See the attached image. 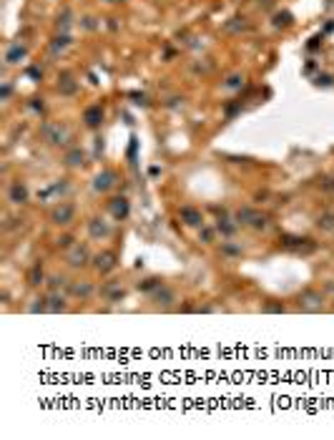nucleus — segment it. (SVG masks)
Returning a JSON list of instances; mask_svg holds the SVG:
<instances>
[{
  "label": "nucleus",
  "mask_w": 334,
  "mask_h": 440,
  "mask_svg": "<svg viewBox=\"0 0 334 440\" xmlns=\"http://www.w3.org/2000/svg\"><path fill=\"white\" fill-rule=\"evenodd\" d=\"M267 222H269V216L261 214V211H256V209H251V206H242V209L236 211V224H244V227L264 229Z\"/></svg>",
  "instance_id": "f257e3e1"
},
{
  "label": "nucleus",
  "mask_w": 334,
  "mask_h": 440,
  "mask_svg": "<svg viewBox=\"0 0 334 440\" xmlns=\"http://www.w3.org/2000/svg\"><path fill=\"white\" fill-rule=\"evenodd\" d=\"M43 136H45V141L53 144V146H61V144H65V141L70 139L68 128L61 126V123H45V126H43Z\"/></svg>",
  "instance_id": "f03ea898"
},
{
  "label": "nucleus",
  "mask_w": 334,
  "mask_h": 440,
  "mask_svg": "<svg viewBox=\"0 0 334 440\" xmlns=\"http://www.w3.org/2000/svg\"><path fill=\"white\" fill-rule=\"evenodd\" d=\"M322 294L314 292V290H306V292H302V297H299V307H302L304 312H319L322 310Z\"/></svg>",
  "instance_id": "7ed1b4c3"
},
{
  "label": "nucleus",
  "mask_w": 334,
  "mask_h": 440,
  "mask_svg": "<svg viewBox=\"0 0 334 440\" xmlns=\"http://www.w3.org/2000/svg\"><path fill=\"white\" fill-rule=\"evenodd\" d=\"M73 216H76V209H73V204H68V202H61V204L51 211V219L56 224H70Z\"/></svg>",
  "instance_id": "20e7f679"
},
{
  "label": "nucleus",
  "mask_w": 334,
  "mask_h": 440,
  "mask_svg": "<svg viewBox=\"0 0 334 440\" xmlns=\"http://www.w3.org/2000/svg\"><path fill=\"white\" fill-rule=\"evenodd\" d=\"M65 262L70 264V267H83V264L88 262V247H86V244H76V247H70V252H68Z\"/></svg>",
  "instance_id": "39448f33"
},
{
  "label": "nucleus",
  "mask_w": 334,
  "mask_h": 440,
  "mask_svg": "<svg viewBox=\"0 0 334 440\" xmlns=\"http://www.w3.org/2000/svg\"><path fill=\"white\" fill-rule=\"evenodd\" d=\"M93 267L101 272V274H106V272H111L113 267H116V254L113 252H101V254H96V259H93Z\"/></svg>",
  "instance_id": "423d86ee"
},
{
  "label": "nucleus",
  "mask_w": 334,
  "mask_h": 440,
  "mask_svg": "<svg viewBox=\"0 0 334 440\" xmlns=\"http://www.w3.org/2000/svg\"><path fill=\"white\" fill-rule=\"evenodd\" d=\"M88 234H91L93 239H106V236L111 234V227H108V222L93 216L91 222H88Z\"/></svg>",
  "instance_id": "0eeeda50"
},
{
  "label": "nucleus",
  "mask_w": 334,
  "mask_h": 440,
  "mask_svg": "<svg viewBox=\"0 0 334 440\" xmlns=\"http://www.w3.org/2000/svg\"><path fill=\"white\" fill-rule=\"evenodd\" d=\"M113 184H116V174H113V171H101V174L93 179V189H96V191H101V194H103V191H108Z\"/></svg>",
  "instance_id": "6e6552de"
},
{
  "label": "nucleus",
  "mask_w": 334,
  "mask_h": 440,
  "mask_svg": "<svg viewBox=\"0 0 334 440\" xmlns=\"http://www.w3.org/2000/svg\"><path fill=\"white\" fill-rule=\"evenodd\" d=\"M111 214H113V219H126L128 216V199L126 196H116V199H111Z\"/></svg>",
  "instance_id": "1a4fd4ad"
},
{
  "label": "nucleus",
  "mask_w": 334,
  "mask_h": 440,
  "mask_svg": "<svg viewBox=\"0 0 334 440\" xmlns=\"http://www.w3.org/2000/svg\"><path fill=\"white\" fill-rule=\"evenodd\" d=\"M10 202L13 204H26L28 202V189H26V184H20V181H15L13 186H10Z\"/></svg>",
  "instance_id": "9d476101"
},
{
  "label": "nucleus",
  "mask_w": 334,
  "mask_h": 440,
  "mask_svg": "<svg viewBox=\"0 0 334 440\" xmlns=\"http://www.w3.org/2000/svg\"><path fill=\"white\" fill-rule=\"evenodd\" d=\"M181 219H183V224H188V227H199L201 224V211L194 209V206H183Z\"/></svg>",
  "instance_id": "9b49d317"
},
{
  "label": "nucleus",
  "mask_w": 334,
  "mask_h": 440,
  "mask_svg": "<svg viewBox=\"0 0 334 440\" xmlns=\"http://www.w3.org/2000/svg\"><path fill=\"white\" fill-rule=\"evenodd\" d=\"M83 121H86V126H98L101 121H103V111H101V106H91L86 114H83Z\"/></svg>",
  "instance_id": "f8f14e48"
},
{
  "label": "nucleus",
  "mask_w": 334,
  "mask_h": 440,
  "mask_svg": "<svg viewBox=\"0 0 334 440\" xmlns=\"http://www.w3.org/2000/svg\"><path fill=\"white\" fill-rule=\"evenodd\" d=\"M65 164H68V166H83V164H86V153H83L81 148H73V151H68Z\"/></svg>",
  "instance_id": "ddd939ff"
},
{
  "label": "nucleus",
  "mask_w": 334,
  "mask_h": 440,
  "mask_svg": "<svg viewBox=\"0 0 334 440\" xmlns=\"http://www.w3.org/2000/svg\"><path fill=\"white\" fill-rule=\"evenodd\" d=\"M45 302H48V312H63L65 310V299L61 294H51Z\"/></svg>",
  "instance_id": "4468645a"
},
{
  "label": "nucleus",
  "mask_w": 334,
  "mask_h": 440,
  "mask_svg": "<svg viewBox=\"0 0 334 440\" xmlns=\"http://www.w3.org/2000/svg\"><path fill=\"white\" fill-rule=\"evenodd\" d=\"M23 56H26V48H23L20 43H15V46H10V51H8L5 60H8V63H18Z\"/></svg>",
  "instance_id": "2eb2a0df"
},
{
  "label": "nucleus",
  "mask_w": 334,
  "mask_h": 440,
  "mask_svg": "<svg viewBox=\"0 0 334 440\" xmlns=\"http://www.w3.org/2000/svg\"><path fill=\"white\" fill-rule=\"evenodd\" d=\"M216 229H219L224 236H231L236 232V224H234L231 219H219V222H216Z\"/></svg>",
  "instance_id": "dca6fc26"
},
{
  "label": "nucleus",
  "mask_w": 334,
  "mask_h": 440,
  "mask_svg": "<svg viewBox=\"0 0 334 440\" xmlns=\"http://www.w3.org/2000/svg\"><path fill=\"white\" fill-rule=\"evenodd\" d=\"M317 227H319L322 232H334V214L332 211H329V214H322L319 222H317Z\"/></svg>",
  "instance_id": "f3484780"
},
{
  "label": "nucleus",
  "mask_w": 334,
  "mask_h": 440,
  "mask_svg": "<svg viewBox=\"0 0 334 440\" xmlns=\"http://www.w3.org/2000/svg\"><path fill=\"white\" fill-rule=\"evenodd\" d=\"M70 292L76 294V297H83V299H86V297H91L93 287L88 284V282H81V284H73V287H70Z\"/></svg>",
  "instance_id": "a211bd4d"
},
{
  "label": "nucleus",
  "mask_w": 334,
  "mask_h": 440,
  "mask_svg": "<svg viewBox=\"0 0 334 440\" xmlns=\"http://www.w3.org/2000/svg\"><path fill=\"white\" fill-rule=\"evenodd\" d=\"M103 297H106V299H111V302H113V299H121L123 290L121 287H116V284H106V287H103Z\"/></svg>",
  "instance_id": "6ab92c4d"
},
{
  "label": "nucleus",
  "mask_w": 334,
  "mask_h": 440,
  "mask_svg": "<svg viewBox=\"0 0 334 440\" xmlns=\"http://www.w3.org/2000/svg\"><path fill=\"white\" fill-rule=\"evenodd\" d=\"M58 88H61V93L70 96V93H76V81H73L70 76H63L61 83H58Z\"/></svg>",
  "instance_id": "aec40b11"
},
{
  "label": "nucleus",
  "mask_w": 334,
  "mask_h": 440,
  "mask_svg": "<svg viewBox=\"0 0 334 440\" xmlns=\"http://www.w3.org/2000/svg\"><path fill=\"white\" fill-rule=\"evenodd\" d=\"M28 282H31L33 287H38V284L43 282V267H40V264H35V267L31 269V274H28Z\"/></svg>",
  "instance_id": "412c9836"
},
{
  "label": "nucleus",
  "mask_w": 334,
  "mask_h": 440,
  "mask_svg": "<svg viewBox=\"0 0 334 440\" xmlns=\"http://www.w3.org/2000/svg\"><path fill=\"white\" fill-rule=\"evenodd\" d=\"M68 43H70V38H68V35L63 33V35H58V38L53 40V46H51V48H53V53H63Z\"/></svg>",
  "instance_id": "4be33fe9"
},
{
  "label": "nucleus",
  "mask_w": 334,
  "mask_h": 440,
  "mask_svg": "<svg viewBox=\"0 0 334 440\" xmlns=\"http://www.w3.org/2000/svg\"><path fill=\"white\" fill-rule=\"evenodd\" d=\"M289 23H292V15H289V13H276V15H274V26H276V28L289 26Z\"/></svg>",
  "instance_id": "5701e85b"
},
{
  "label": "nucleus",
  "mask_w": 334,
  "mask_h": 440,
  "mask_svg": "<svg viewBox=\"0 0 334 440\" xmlns=\"http://www.w3.org/2000/svg\"><path fill=\"white\" fill-rule=\"evenodd\" d=\"M161 282L158 279H144V282H138V290H144V292H151V290H156Z\"/></svg>",
  "instance_id": "b1692460"
},
{
  "label": "nucleus",
  "mask_w": 334,
  "mask_h": 440,
  "mask_svg": "<svg viewBox=\"0 0 334 440\" xmlns=\"http://www.w3.org/2000/svg\"><path fill=\"white\" fill-rule=\"evenodd\" d=\"M221 252H224V254H229V257H234V254H242V249H239L236 244H229V241H224V244H221Z\"/></svg>",
  "instance_id": "393cba45"
},
{
  "label": "nucleus",
  "mask_w": 334,
  "mask_h": 440,
  "mask_svg": "<svg viewBox=\"0 0 334 440\" xmlns=\"http://www.w3.org/2000/svg\"><path fill=\"white\" fill-rule=\"evenodd\" d=\"M199 239L209 244V241H211V239H213V229H209V227H204V229H201V234H199Z\"/></svg>",
  "instance_id": "a878e982"
},
{
  "label": "nucleus",
  "mask_w": 334,
  "mask_h": 440,
  "mask_svg": "<svg viewBox=\"0 0 334 440\" xmlns=\"http://www.w3.org/2000/svg\"><path fill=\"white\" fill-rule=\"evenodd\" d=\"M242 76H231V78H229V81H226V88H239L242 86Z\"/></svg>",
  "instance_id": "bb28decb"
},
{
  "label": "nucleus",
  "mask_w": 334,
  "mask_h": 440,
  "mask_svg": "<svg viewBox=\"0 0 334 440\" xmlns=\"http://www.w3.org/2000/svg\"><path fill=\"white\" fill-rule=\"evenodd\" d=\"M48 284H51L53 290H58V287H63V284H65V279H63V277H51V282H48Z\"/></svg>",
  "instance_id": "cd10ccee"
},
{
  "label": "nucleus",
  "mask_w": 334,
  "mask_h": 440,
  "mask_svg": "<svg viewBox=\"0 0 334 440\" xmlns=\"http://www.w3.org/2000/svg\"><path fill=\"white\" fill-rule=\"evenodd\" d=\"M70 241H73V236H70V234H65V236H61V239H58L56 244H58V247H63V249H65V247H70Z\"/></svg>",
  "instance_id": "c85d7f7f"
},
{
  "label": "nucleus",
  "mask_w": 334,
  "mask_h": 440,
  "mask_svg": "<svg viewBox=\"0 0 334 440\" xmlns=\"http://www.w3.org/2000/svg\"><path fill=\"white\" fill-rule=\"evenodd\" d=\"M264 310H267V312H284V307H281V304H267Z\"/></svg>",
  "instance_id": "c756f323"
},
{
  "label": "nucleus",
  "mask_w": 334,
  "mask_h": 440,
  "mask_svg": "<svg viewBox=\"0 0 334 440\" xmlns=\"http://www.w3.org/2000/svg\"><path fill=\"white\" fill-rule=\"evenodd\" d=\"M106 3H121V0H106Z\"/></svg>",
  "instance_id": "7c9ffc66"
}]
</instances>
